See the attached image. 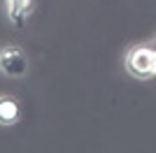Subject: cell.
Instances as JSON below:
<instances>
[{
  "instance_id": "6da1fadb",
  "label": "cell",
  "mask_w": 156,
  "mask_h": 153,
  "mask_svg": "<svg viewBox=\"0 0 156 153\" xmlns=\"http://www.w3.org/2000/svg\"><path fill=\"white\" fill-rule=\"evenodd\" d=\"M154 58H156V49L147 44H137L126 53V67L137 79H151L154 76Z\"/></svg>"
},
{
  "instance_id": "7a4b0ae2",
  "label": "cell",
  "mask_w": 156,
  "mask_h": 153,
  "mask_svg": "<svg viewBox=\"0 0 156 153\" xmlns=\"http://www.w3.org/2000/svg\"><path fill=\"white\" fill-rule=\"evenodd\" d=\"M0 72L7 76H23L28 72V58L19 46H5L0 51Z\"/></svg>"
},
{
  "instance_id": "3957f363",
  "label": "cell",
  "mask_w": 156,
  "mask_h": 153,
  "mask_svg": "<svg viewBox=\"0 0 156 153\" xmlns=\"http://www.w3.org/2000/svg\"><path fill=\"white\" fill-rule=\"evenodd\" d=\"M33 12V0H7V14L14 25H26L28 16Z\"/></svg>"
},
{
  "instance_id": "277c9868",
  "label": "cell",
  "mask_w": 156,
  "mask_h": 153,
  "mask_svg": "<svg viewBox=\"0 0 156 153\" xmlns=\"http://www.w3.org/2000/svg\"><path fill=\"white\" fill-rule=\"evenodd\" d=\"M21 116V107L16 97L0 95V125H14Z\"/></svg>"
},
{
  "instance_id": "5b68a950",
  "label": "cell",
  "mask_w": 156,
  "mask_h": 153,
  "mask_svg": "<svg viewBox=\"0 0 156 153\" xmlns=\"http://www.w3.org/2000/svg\"><path fill=\"white\" fill-rule=\"evenodd\" d=\"M154 76H156V58H154Z\"/></svg>"
}]
</instances>
